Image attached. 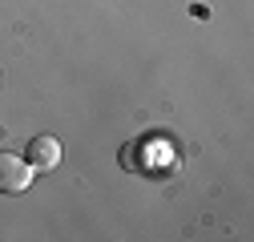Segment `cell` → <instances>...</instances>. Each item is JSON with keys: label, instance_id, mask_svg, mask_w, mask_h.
I'll use <instances>...</instances> for the list:
<instances>
[{"label": "cell", "instance_id": "obj_1", "mask_svg": "<svg viewBox=\"0 0 254 242\" xmlns=\"http://www.w3.org/2000/svg\"><path fill=\"white\" fill-rule=\"evenodd\" d=\"M33 166L16 154H0V194H24L33 186Z\"/></svg>", "mask_w": 254, "mask_h": 242}, {"label": "cell", "instance_id": "obj_2", "mask_svg": "<svg viewBox=\"0 0 254 242\" xmlns=\"http://www.w3.org/2000/svg\"><path fill=\"white\" fill-rule=\"evenodd\" d=\"M61 154H65V149H61V141H57L53 133H41V137H33V141H28L24 162L33 166L37 174H49V170H57V166H61Z\"/></svg>", "mask_w": 254, "mask_h": 242}]
</instances>
